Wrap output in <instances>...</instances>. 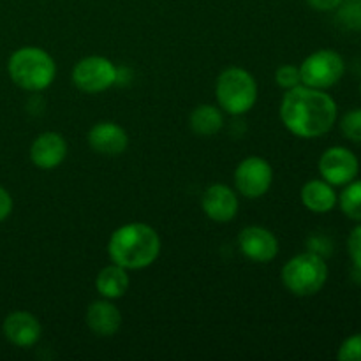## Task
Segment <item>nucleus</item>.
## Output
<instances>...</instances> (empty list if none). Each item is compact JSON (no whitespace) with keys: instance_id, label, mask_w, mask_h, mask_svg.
Listing matches in <instances>:
<instances>
[{"instance_id":"obj_1","label":"nucleus","mask_w":361,"mask_h":361,"mask_svg":"<svg viewBox=\"0 0 361 361\" xmlns=\"http://www.w3.org/2000/svg\"><path fill=\"white\" fill-rule=\"evenodd\" d=\"M281 120L286 129L303 140L326 134L337 120V104L319 88L298 85L286 92L281 104Z\"/></svg>"},{"instance_id":"obj_2","label":"nucleus","mask_w":361,"mask_h":361,"mask_svg":"<svg viewBox=\"0 0 361 361\" xmlns=\"http://www.w3.org/2000/svg\"><path fill=\"white\" fill-rule=\"evenodd\" d=\"M111 261L126 270L148 268L161 254V238L152 226L130 222L111 235L108 242Z\"/></svg>"},{"instance_id":"obj_3","label":"nucleus","mask_w":361,"mask_h":361,"mask_svg":"<svg viewBox=\"0 0 361 361\" xmlns=\"http://www.w3.org/2000/svg\"><path fill=\"white\" fill-rule=\"evenodd\" d=\"M7 71L14 83L28 92L46 90L56 76V63L53 56L42 48L25 46L11 55Z\"/></svg>"},{"instance_id":"obj_4","label":"nucleus","mask_w":361,"mask_h":361,"mask_svg":"<svg viewBox=\"0 0 361 361\" xmlns=\"http://www.w3.org/2000/svg\"><path fill=\"white\" fill-rule=\"evenodd\" d=\"M217 102L229 115H245L257 101V85L252 74L242 67L222 71L215 85Z\"/></svg>"},{"instance_id":"obj_5","label":"nucleus","mask_w":361,"mask_h":361,"mask_svg":"<svg viewBox=\"0 0 361 361\" xmlns=\"http://www.w3.org/2000/svg\"><path fill=\"white\" fill-rule=\"evenodd\" d=\"M328 281V267L316 252H303L289 259L282 268L286 289L296 296H312L323 289Z\"/></svg>"},{"instance_id":"obj_6","label":"nucleus","mask_w":361,"mask_h":361,"mask_svg":"<svg viewBox=\"0 0 361 361\" xmlns=\"http://www.w3.org/2000/svg\"><path fill=\"white\" fill-rule=\"evenodd\" d=\"M345 63L344 59L334 49H317L312 55L307 56L300 66L302 83L307 87L330 88L341 81L344 76Z\"/></svg>"},{"instance_id":"obj_7","label":"nucleus","mask_w":361,"mask_h":361,"mask_svg":"<svg viewBox=\"0 0 361 361\" xmlns=\"http://www.w3.org/2000/svg\"><path fill=\"white\" fill-rule=\"evenodd\" d=\"M118 69L106 56H87L81 59L73 69V81L76 88L85 94H99L116 83Z\"/></svg>"},{"instance_id":"obj_8","label":"nucleus","mask_w":361,"mask_h":361,"mask_svg":"<svg viewBox=\"0 0 361 361\" xmlns=\"http://www.w3.org/2000/svg\"><path fill=\"white\" fill-rule=\"evenodd\" d=\"M274 182V169L267 159L247 157L236 166L235 185L242 196L257 200L270 190Z\"/></svg>"},{"instance_id":"obj_9","label":"nucleus","mask_w":361,"mask_h":361,"mask_svg":"<svg viewBox=\"0 0 361 361\" xmlns=\"http://www.w3.org/2000/svg\"><path fill=\"white\" fill-rule=\"evenodd\" d=\"M358 171V157L349 148L331 147L319 159V173L330 185H348Z\"/></svg>"},{"instance_id":"obj_10","label":"nucleus","mask_w":361,"mask_h":361,"mask_svg":"<svg viewBox=\"0 0 361 361\" xmlns=\"http://www.w3.org/2000/svg\"><path fill=\"white\" fill-rule=\"evenodd\" d=\"M238 245L243 256L254 263H270L279 254V242L270 229L249 226L238 235Z\"/></svg>"},{"instance_id":"obj_11","label":"nucleus","mask_w":361,"mask_h":361,"mask_svg":"<svg viewBox=\"0 0 361 361\" xmlns=\"http://www.w3.org/2000/svg\"><path fill=\"white\" fill-rule=\"evenodd\" d=\"M201 207H203L204 215L212 221L229 222L238 214V197L235 190L229 189L228 185L215 183L204 190Z\"/></svg>"},{"instance_id":"obj_12","label":"nucleus","mask_w":361,"mask_h":361,"mask_svg":"<svg viewBox=\"0 0 361 361\" xmlns=\"http://www.w3.org/2000/svg\"><path fill=\"white\" fill-rule=\"evenodd\" d=\"M67 157V141L59 133H42L30 147V159L39 169L59 168Z\"/></svg>"},{"instance_id":"obj_13","label":"nucleus","mask_w":361,"mask_h":361,"mask_svg":"<svg viewBox=\"0 0 361 361\" xmlns=\"http://www.w3.org/2000/svg\"><path fill=\"white\" fill-rule=\"evenodd\" d=\"M88 145L101 155H120L129 147V136L118 123L99 122L88 130Z\"/></svg>"},{"instance_id":"obj_14","label":"nucleus","mask_w":361,"mask_h":361,"mask_svg":"<svg viewBox=\"0 0 361 361\" xmlns=\"http://www.w3.org/2000/svg\"><path fill=\"white\" fill-rule=\"evenodd\" d=\"M2 330L7 341L16 348H32L37 344L42 334L37 317L32 316L30 312H23V310L9 314L4 321Z\"/></svg>"},{"instance_id":"obj_15","label":"nucleus","mask_w":361,"mask_h":361,"mask_svg":"<svg viewBox=\"0 0 361 361\" xmlns=\"http://www.w3.org/2000/svg\"><path fill=\"white\" fill-rule=\"evenodd\" d=\"M87 324L99 337H113L122 326V314L109 300L94 302L87 310Z\"/></svg>"},{"instance_id":"obj_16","label":"nucleus","mask_w":361,"mask_h":361,"mask_svg":"<svg viewBox=\"0 0 361 361\" xmlns=\"http://www.w3.org/2000/svg\"><path fill=\"white\" fill-rule=\"evenodd\" d=\"M302 203L314 214H326L334 210L337 194L326 180H310L302 187Z\"/></svg>"},{"instance_id":"obj_17","label":"nucleus","mask_w":361,"mask_h":361,"mask_svg":"<svg viewBox=\"0 0 361 361\" xmlns=\"http://www.w3.org/2000/svg\"><path fill=\"white\" fill-rule=\"evenodd\" d=\"M95 288H97L99 295L106 300L122 298L127 293V289H129V275H127V270L115 263L102 268L99 271L97 279H95Z\"/></svg>"},{"instance_id":"obj_18","label":"nucleus","mask_w":361,"mask_h":361,"mask_svg":"<svg viewBox=\"0 0 361 361\" xmlns=\"http://www.w3.org/2000/svg\"><path fill=\"white\" fill-rule=\"evenodd\" d=\"M189 126L197 136H215L224 126V116L217 106L201 104L190 113Z\"/></svg>"},{"instance_id":"obj_19","label":"nucleus","mask_w":361,"mask_h":361,"mask_svg":"<svg viewBox=\"0 0 361 361\" xmlns=\"http://www.w3.org/2000/svg\"><path fill=\"white\" fill-rule=\"evenodd\" d=\"M341 210L353 221H361V180H353L341 194Z\"/></svg>"},{"instance_id":"obj_20","label":"nucleus","mask_w":361,"mask_h":361,"mask_svg":"<svg viewBox=\"0 0 361 361\" xmlns=\"http://www.w3.org/2000/svg\"><path fill=\"white\" fill-rule=\"evenodd\" d=\"M337 21L345 30H361V0H342L337 7Z\"/></svg>"},{"instance_id":"obj_21","label":"nucleus","mask_w":361,"mask_h":361,"mask_svg":"<svg viewBox=\"0 0 361 361\" xmlns=\"http://www.w3.org/2000/svg\"><path fill=\"white\" fill-rule=\"evenodd\" d=\"M341 129L349 141L361 143V109H351L344 115Z\"/></svg>"},{"instance_id":"obj_22","label":"nucleus","mask_w":361,"mask_h":361,"mask_svg":"<svg viewBox=\"0 0 361 361\" xmlns=\"http://www.w3.org/2000/svg\"><path fill=\"white\" fill-rule=\"evenodd\" d=\"M275 81L281 88L289 90V88H295L298 85H302V76H300V67L295 66H282L279 67L277 73H275Z\"/></svg>"},{"instance_id":"obj_23","label":"nucleus","mask_w":361,"mask_h":361,"mask_svg":"<svg viewBox=\"0 0 361 361\" xmlns=\"http://www.w3.org/2000/svg\"><path fill=\"white\" fill-rule=\"evenodd\" d=\"M337 358L341 361H361V334L353 335L342 342Z\"/></svg>"},{"instance_id":"obj_24","label":"nucleus","mask_w":361,"mask_h":361,"mask_svg":"<svg viewBox=\"0 0 361 361\" xmlns=\"http://www.w3.org/2000/svg\"><path fill=\"white\" fill-rule=\"evenodd\" d=\"M348 250L353 263H355V267L358 268V270H361V224L356 226V228L351 231V235H349Z\"/></svg>"},{"instance_id":"obj_25","label":"nucleus","mask_w":361,"mask_h":361,"mask_svg":"<svg viewBox=\"0 0 361 361\" xmlns=\"http://www.w3.org/2000/svg\"><path fill=\"white\" fill-rule=\"evenodd\" d=\"M13 212V197L4 187H0V222L6 221Z\"/></svg>"},{"instance_id":"obj_26","label":"nucleus","mask_w":361,"mask_h":361,"mask_svg":"<svg viewBox=\"0 0 361 361\" xmlns=\"http://www.w3.org/2000/svg\"><path fill=\"white\" fill-rule=\"evenodd\" d=\"M312 9L323 11V13H328V11H335L342 4V0H307Z\"/></svg>"},{"instance_id":"obj_27","label":"nucleus","mask_w":361,"mask_h":361,"mask_svg":"<svg viewBox=\"0 0 361 361\" xmlns=\"http://www.w3.org/2000/svg\"><path fill=\"white\" fill-rule=\"evenodd\" d=\"M360 90H361V87H360Z\"/></svg>"}]
</instances>
